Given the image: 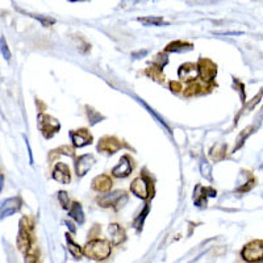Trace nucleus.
I'll list each match as a JSON object with an SVG mask.
<instances>
[{
  "mask_svg": "<svg viewBox=\"0 0 263 263\" xmlns=\"http://www.w3.org/2000/svg\"><path fill=\"white\" fill-rule=\"evenodd\" d=\"M112 248L108 241L105 240H92L86 245V248L83 253L86 254L88 258L95 261H103L111 256Z\"/></svg>",
  "mask_w": 263,
  "mask_h": 263,
  "instance_id": "1",
  "label": "nucleus"
},
{
  "mask_svg": "<svg viewBox=\"0 0 263 263\" xmlns=\"http://www.w3.org/2000/svg\"><path fill=\"white\" fill-rule=\"evenodd\" d=\"M98 203L104 208L112 207L116 210H119L128 203V195L124 191H113L108 194V195L99 197Z\"/></svg>",
  "mask_w": 263,
  "mask_h": 263,
  "instance_id": "2",
  "label": "nucleus"
},
{
  "mask_svg": "<svg viewBox=\"0 0 263 263\" xmlns=\"http://www.w3.org/2000/svg\"><path fill=\"white\" fill-rule=\"evenodd\" d=\"M38 128L42 132V134L45 135L46 138H50L52 135H54L57 132L60 131L61 125L58 120H56L54 117L45 115V113H40L38 115Z\"/></svg>",
  "mask_w": 263,
  "mask_h": 263,
  "instance_id": "3",
  "label": "nucleus"
},
{
  "mask_svg": "<svg viewBox=\"0 0 263 263\" xmlns=\"http://www.w3.org/2000/svg\"><path fill=\"white\" fill-rule=\"evenodd\" d=\"M242 257L249 262L263 260V241H253L246 245L242 250Z\"/></svg>",
  "mask_w": 263,
  "mask_h": 263,
  "instance_id": "4",
  "label": "nucleus"
},
{
  "mask_svg": "<svg viewBox=\"0 0 263 263\" xmlns=\"http://www.w3.org/2000/svg\"><path fill=\"white\" fill-rule=\"evenodd\" d=\"M21 207V199L20 197H9L0 203V220L9 217L15 214Z\"/></svg>",
  "mask_w": 263,
  "mask_h": 263,
  "instance_id": "5",
  "label": "nucleus"
},
{
  "mask_svg": "<svg viewBox=\"0 0 263 263\" xmlns=\"http://www.w3.org/2000/svg\"><path fill=\"white\" fill-rule=\"evenodd\" d=\"M95 159L94 155L91 154H84L80 155L79 158H76V163H75V171L76 175L78 177H83V175H86L91 169H92V166L95 165Z\"/></svg>",
  "mask_w": 263,
  "mask_h": 263,
  "instance_id": "6",
  "label": "nucleus"
},
{
  "mask_svg": "<svg viewBox=\"0 0 263 263\" xmlns=\"http://www.w3.org/2000/svg\"><path fill=\"white\" fill-rule=\"evenodd\" d=\"M26 222V218L24 217L20 221V230H19V237H17V245L19 249L23 253H26L30 248V241H29V226Z\"/></svg>",
  "mask_w": 263,
  "mask_h": 263,
  "instance_id": "7",
  "label": "nucleus"
},
{
  "mask_svg": "<svg viewBox=\"0 0 263 263\" xmlns=\"http://www.w3.org/2000/svg\"><path fill=\"white\" fill-rule=\"evenodd\" d=\"M132 170H133V165H132L131 157L129 155H124V157H121L120 163L116 167H113L112 175L116 178H127L129 177Z\"/></svg>",
  "mask_w": 263,
  "mask_h": 263,
  "instance_id": "8",
  "label": "nucleus"
},
{
  "mask_svg": "<svg viewBox=\"0 0 263 263\" xmlns=\"http://www.w3.org/2000/svg\"><path fill=\"white\" fill-rule=\"evenodd\" d=\"M131 191L134 194L135 196H138L141 199H147L149 197V184L143 178H135L134 181L131 184Z\"/></svg>",
  "mask_w": 263,
  "mask_h": 263,
  "instance_id": "9",
  "label": "nucleus"
},
{
  "mask_svg": "<svg viewBox=\"0 0 263 263\" xmlns=\"http://www.w3.org/2000/svg\"><path fill=\"white\" fill-rule=\"evenodd\" d=\"M178 74H179V78L184 82H192L199 76V67L195 64H186L181 66Z\"/></svg>",
  "mask_w": 263,
  "mask_h": 263,
  "instance_id": "10",
  "label": "nucleus"
},
{
  "mask_svg": "<svg viewBox=\"0 0 263 263\" xmlns=\"http://www.w3.org/2000/svg\"><path fill=\"white\" fill-rule=\"evenodd\" d=\"M199 67V76L204 79V80H212L217 72V68H216V65L213 62H210L208 60H201L197 65Z\"/></svg>",
  "mask_w": 263,
  "mask_h": 263,
  "instance_id": "11",
  "label": "nucleus"
},
{
  "mask_svg": "<svg viewBox=\"0 0 263 263\" xmlns=\"http://www.w3.org/2000/svg\"><path fill=\"white\" fill-rule=\"evenodd\" d=\"M121 147V142L115 137H103L98 145V149L100 151H104L107 154H113Z\"/></svg>",
  "mask_w": 263,
  "mask_h": 263,
  "instance_id": "12",
  "label": "nucleus"
},
{
  "mask_svg": "<svg viewBox=\"0 0 263 263\" xmlns=\"http://www.w3.org/2000/svg\"><path fill=\"white\" fill-rule=\"evenodd\" d=\"M71 135V141L74 143V146L82 147L86 145H90L92 142V135L88 133V131L86 129H80V131H72L70 133Z\"/></svg>",
  "mask_w": 263,
  "mask_h": 263,
  "instance_id": "13",
  "label": "nucleus"
},
{
  "mask_svg": "<svg viewBox=\"0 0 263 263\" xmlns=\"http://www.w3.org/2000/svg\"><path fill=\"white\" fill-rule=\"evenodd\" d=\"M53 178L54 181L60 182L62 184H68L71 181V175H70V170H68L67 165H65L62 162L57 163L56 169L53 171Z\"/></svg>",
  "mask_w": 263,
  "mask_h": 263,
  "instance_id": "14",
  "label": "nucleus"
},
{
  "mask_svg": "<svg viewBox=\"0 0 263 263\" xmlns=\"http://www.w3.org/2000/svg\"><path fill=\"white\" fill-rule=\"evenodd\" d=\"M92 188L98 192H108L112 188V181L108 175H99L92 181Z\"/></svg>",
  "mask_w": 263,
  "mask_h": 263,
  "instance_id": "15",
  "label": "nucleus"
},
{
  "mask_svg": "<svg viewBox=\"0 0 263 263\" xmlns=\"http://www.w3.org/2000/svg\"><path fill=\"white\" fill-rule=\"evenodd\" d=\"M108 234L111 241H112L115 245H120L121 242H124L125 241L124 229H123L120 225H117V224H111V225L108 226Z\"/></svg>",
  "mask_w": 263,
  "mask_h": 263,
  "instance_id": "16",
  "label": "nucleus"
},
{
  "mask_svg": "<svg viewBox=\"0 0 263 263\" xmlns=\"http://www.w3.org/2000/svg\"><path fill=\"white\" fill-rule=\"evenodd\" d=\"M68 216L75 220L78 224H83L84 222V213H83V208L79 203H74L68 208Z\"/></svg>",
  "mask_w": 263,
  "mask_h": 263,
  "instance_id": "17",
  "label": "nucleus"
},
{
  "mask_svg": "<svg viewBox=\"0 0 263 263\" xmlns=\"http://www.w3.org/2000/svg\"><path fill=\"white\" fill-rule=\"evenodd\" d=\"M191 49H192L191 44H187V42L183 41H175L173 42V44H170V45L166 48L167 52H184V50H191Z\"/></svg>",
  "mask_w": 263,
  "mask_h": 263,
  "instance_id": "18",
  "label": "nucleus"
},
{
  "mask_svg": "<svg viewBox=\"0 0 263 263\" xmlns=\"http://www.w3.org/2000/svg\"><path fill=\"white\" fill-rule=\"evenodd\" d=\"M139 23H142L143 25L146 26H159L162 24H165L163 19L161 17H155V16H149V17H143V19H138Z\"/></svg>",
  "mask_w": 263,
  "mask_h": 263,
  "instance_id": "19",
  "label": "nucleus"
},
{
  "mask_svg": "<svg viewBox=\"0 0 263 263\" xmlns=\"http://www.w3.org/2000/svg\"><path fill=\"white\" fill-rule=\"evenodd\" d=\"M67 245H68V252L71 253L72 256L75 257V258H80L83 254L82 249H80V246L79 245H76L74 241L71 240V237L68 236L67 234Z\"/></svg>",
  "mask_w": 263,
  "mask_h": 263,
  "instance_id": "20",
  "label": "nucleus"
},
{
  "mask_svg": "<svg viewBox=\"0 0 263 263\" xmlns=\"http://www.w3.org/2000/svg\"><path fill=\"white\" fill-rule=\"evenodd\" d=\"M87 109H88V111H87V115H88V119H90L91 124L92 125H95L96 123H99V121L104 119V117H103L100 113L96 112V111H94L92 108H88V107H87Z\"/></svg>",
  "mask_w": 263,
  "mask_h": 263,
  "instance_id": "21",
  "label": "nucleus"
},
{
  "mask_svg": "<svg viewBox=\"0 0 263 263\" xmlns=\"http://www.w3.org/2000/svg\"><path fill=\"white\" fill-rule=\"evenodd\" d=\"M58 201L62 205L64 209H67L70 208V200H68V195L65 191H60L58 192Z\"/></svg>",
  "mask_w": 263,
  "mask_h": 263,
  "instance_id": "22",
  "label": "nucleus"
},
{
  "mask_svg": "<svg viewBox=\"0 0 263 263\" xmlns=\"http://www.w3.org/2000/svg\"><path fill=\"white\" fill-rule=\"evenodd\" d=\"M0 52H1V56L4 57V60L9 61L11 58V53H9V49H8V45L4 37H0Z\"/></svg>",
  "mask_w": 263,
  "mask_h": 263,
  "instance_id": "23",
  "label": "nucleus"
},
{
  "mask_svg": "<svg viewBox=\"0 0 263 263\" xmlns=\"http://www.w3.org/2000/svg\"><path fill=\"white\" fill-rule=\"evenodd\" d=\"M203 87L199 86V84H192V86H190L187 88V91H186V96H192V95H197L200 94V92H203Z\"/></svg>",
  "mask_w": 263,
  "mask_h": 263,
  "instance_id": "24",
  "label": "nucleus"
},
{
  "mask_svg": "<svg viewBox=\"0 0 263 263\" xmlns=\"http://www.w3.org/2000/svg\"><path fill=\"white\" fill-rule=\"evenodd\" d=\"M147 212H149V207H145V209H143V212H141V214H139V217L135 220V226H137V229H141V226H142V222L143 220H145V217H146Z\"/></svg>",
  "mask_w": 263,
  "mask_h": 263,
  "instance_id": "25",
  "label": "nucleus"
},
{
  "mask_svg": "<svg viewBox=\"0 0 263 263\" xmlns=\"http://www.w3.org/2000/svg\"><path fill=\"white\" fill-rule=\"evenodd\" d=\"M171 88H173V91H175V92H179V91L182 90V84L178 82H171Z\"/></svg>",
  "mask_w": 263,
  "mask_h": 263,
  "instance_id": "26",
  "label": "nucleus"
},
{
  "mask_svg": "<svg viewBox=\"0 0 263 263\" xmlns=\"http://www.w3.org/2000/svg\"><path fill=\"white\" fill-rule=\"evenodd\" d=\"M3 183H4V177L0 174V191H1V188H3Z\"/></svg>",
  "mask_w": 263,
  "mask_h": 263,
  "instance_id": "27",
  "label": "nucleus"
},
{
  "mask_svg": "<svg viewBox=\"0 0 263 263\" xmlns=\"http://www.w3.org/2000/svg\"><path fill=\"white\" fill-rule=\"evenodd\" d=\"M66 224H67V226L68 228H70V229H71V232H75V228H74V225H72L71 222H66Z\"/></svg>",
  "mask_w": 263,
  "mask_h": 263,
  "instance_id": "28",
  "label": "nucleus"
}]
</instances>
